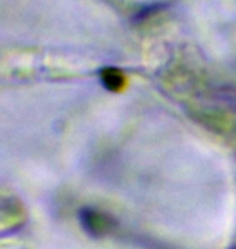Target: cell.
Returning <instances> with one entry per match:
<instances>
[{
    "label": "cell",
    "mask_w": 236,
    "mask_h": 249,
    "mask_svg": "<svg viewBox=\"0 0 236 249\" xmlns=\"http://www.w3.org/2000/svg\"><path fill=\"white\" fill-rule=\"evenodd\" d=\"M102 79L105 86L109 89H113V91H117V89H120L125 84V78L122 76V73L118 70H112V68L102 71Z\"/></svg>",
    "instance_id": "1"
}]
</instances>
